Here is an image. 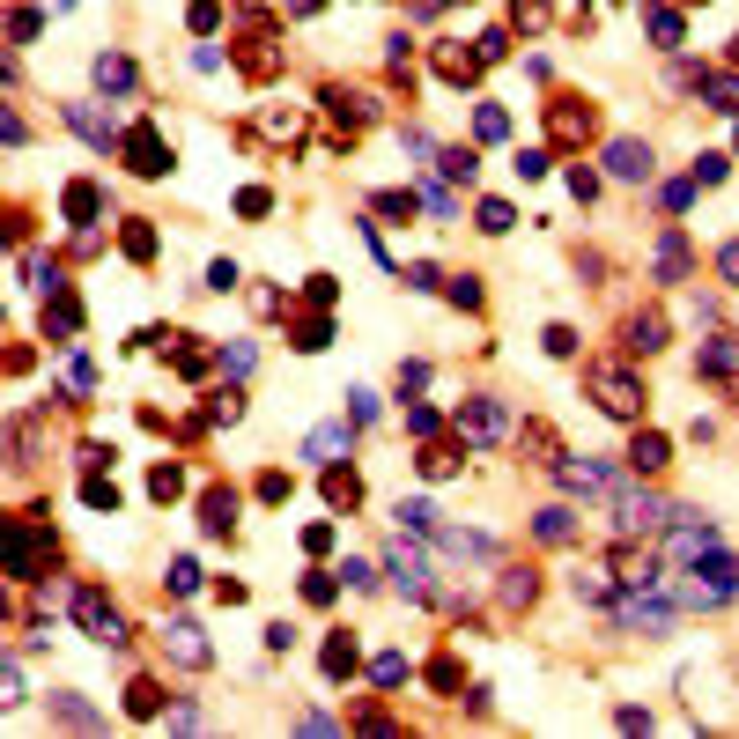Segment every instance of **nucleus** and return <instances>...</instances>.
<instances>
[{"instance_id":"1","label":"nucleus","mask_w":739,"mask_h":739,"mask_svg":"<svg viewBox=\"0 0 739 739\" xmlns=\"http://www.w3.org/2000/svg\"><path fill=\"white\" fill-rule=\"evenodd\" d=\"M680 599H688V606H703V614H717L725 599H739V562H725V555H703Z\"/></svg>"},{"instance_id":"2","label":"nucleus","mask_w":739,"mask_h":739,"mask_svg":"<svg viewBox=\"0 0 739 739\" xmlns=\"http://www.w3.org/2000/svg\"><path fill=\"white\" fill-rule=\"evenodd\" d=\"M592 392H599V407L614 414V422H636V414H643V385H636L629 370H614V363L592 370Z\"/></svg>"},{"instance_id":"3","label":"nucleus","mask_w":739,"mask_h":739,"mask_svg":"<svg viewBox=\"0 0 739 739\" xmlns=\"http://www.w3.org/2000/svg\"><path fill=\"white\" fill-rule=\"evenodd\" d=\"M658 525H673V510L658 496H621L614 503V533L621 540H643V533H658Z\"/></svg>"},{"instance_id":"4","label":"nucleus","mask_w":739,"mask_h":739,"mask_svg":"<svg viewBox=\"0 0 739 739\" xmlns=\"http://www.w3.org/2000/svg\"><path fill=\"white\" fill-rule=\"evenodd\" d=\"M666 547H673L680 562H703V555H717V525H710V518H688V510H673V540H666Z\"/></svg>"},{"instance_id":"5","label":"nucleus","mask_w":739,"mask_h":739,"mask_svg":"<svg viewBox=\"0 0 739 739\" xmlns=\"http://www.w3.org/2000/svg\"><path fill=\"white\" fill-rule=\"evenodd\" d=\"M503 429H510V414H503L496 400H466V407H459V437H466V444H496Z\"/></svg>"},{"instance_id":"6","label":"nucleus","mask_w":739,"mask_h":739,"mask_svg":"<svg viewBox=\"0 0 739 739\" xmlns=\"http://www.w3.org/2000/svg\"><path fill=\"white\" fill-rule=\"evenodd\" d=\"M555 473H562L570 496H606V488H614V466H606V459H562Z\"/></svg>"},{"instance_id":"7","label":"nucleus","mask_w":739,"mask_h":739,"mask_svg":"<svg viewBox=\"0 0 739 739\" xmlns=\"http://www.w3.org/2000/svg\"><path fill=\"white\" fill-rule=\"evenodd\" d=\"M385 570H392V584H400L407 599H429V562L414 555L407 540H400V547H392V555H385Z\"/></svg>"},{"instance_id":"8","label":"nucleus","mask_w":739,"mask_h":739,"mask_svg":"<svg viewBox=\"0 0 739 739\" xmlns=\"http://www.w3.org/2000/svg\"><path fill=\"white\" fill-rule=\"evenodd\" d=\"M74 621H82L97 643H126V629H119V614L104 606V592H82V599H74Z\"/></svg>"},{"instance_id":"9","label":"nucleus","mask_w":739,"mask_h":739,"mask_svg":"<svg viewBox=\"0 0 739 739\" xmlns=\"http://www.w3.org/2000/svg\"><path fill=\"white\" fill-rule=\"evenodd\" d=\"M303 459H311V466H340V459H348V422L311 429V437H303Z\"/></svg>"},{"instance_id":"10","label":"nucleus","mask_w":739,"mask_h":739,"mask_svg":"<svg viewBox=\"0 0 739 739\" xmlns=\"http://www.w3.org/2000/svg\"><path fill=\"white\" fill-rule=\"evenodd\" d=\"M621 621L643 629V636H666V629H673V606H666V599H621Z\"/></svg>"},{"instance_id":"11","label":"nucleus","mask_w":739,"mask_h":739,"mask_svg":"<svg viewBox=\"0 0 739 739\" xmlns=\"http://www.w3.org/2000/svg\"><path fill=\"white\" fill-rule=\"evenodd\" d=\"M163 651L170 658H178V666H207V643H200V629H193V621H170V629H163Z\"/></svg>"},{"instance_id":"12","label":"nucleus","mask_w":739,"mask_h":739,"mask_svg":"<svg viewBox=\"0 0 739 739\" xmlns=\"http://www.w3.org/2000/svg\"><path fill=\"white\" fill-rule=\"evenodd\" d=\"M606 163H614V178H651V148H643V141H614Z\"/></svg>"},{"instance_id":"13","label":"nucleus","mask_w":739,"mask_h":739,"mask_svg":"<svg viewBox=\"0 0 739 739\" xmlns=\"http://www.w3.org/2000/svg\"><path fill=\"white\" fill-rule=\"evenodd\" d=\"M126 163H134L141 178H156V170H163V141H156V126H141V134L126 141Z\"/></svg>"},{"instance_id":"14","label":"nucleus","mask_w":739,"mask_h":739,"mask_svg":"<svg viewBox=\"0 0 739 739\" xmlns=\"http://www.w3.org/2000/svg\"><path fill=\"white\" fill-rule=\"evenodd\" d=\"M629 348H636V355L666 348V318H629Z\"/></svg>"},{"instance_id":"15","label":"nucleus","mask_w":739,"mask_h":739,"mask_svg":"<svg viewBox=\"0 0 739 739\" xmlns=\"http://www.w3.org/2000/svg\"><path fill=\"white\" fill-rule=\"evenodd\" d=\"M577 599H614V570H606V562L577 570Z\"/></svg>"},{"instance_id":"16","label":"nucleus","mask_w":739,"mask_h":739,"mask_svg":"<svg viewBox=\"0 0 739 739\" xmlns=\"http://www.w3.org/2000/svg\"><path fill=\"white\" fill-rule=\"evenodd\" d=\"M629 466L636 473H658V466H666V437H636L629 444Z\"/></svg>"},{"instance_id":"17","label":"nucleus","mask_w":739,"mask_h":739,"mask_svg":"<svg viewBox=\"0 0 739 739\" xmlns=\"http://www.w3.org/2000/svg\"><path fill=\"white\" fill-rule=\"evenodd\" d=\"M67 119H74V134H89L97 148H111V126H104V119H97L89 104H67Z\"/></svg>"},{"instance_id":"18","label":"nucleus","mask_w":739,"mask_h":739,"mask_svg":"<svg viewBox=\"0 0 739 739\" xmlns=\"http://www.w3.org/2000/svg\"><path fill=\"white\" fill-rule=\"evenodd\" d=\"M97 82H104V89H134V60H119V52H104V60H97Z\"/></svg>"},{"instance_id":"19","label":"nucleus","mask_w":739,"mask_h":739,"mask_svg":"<svg viewBox=\"0 0 739 739\" xmlns=\"http://www.w3.org/2000/svg\"><path fill=\"white\" fill-rule=\"evenodd\" d=\"M52 717H60V725H82V732H97V710H89V703H74V695H60V703H52Z\"/></svg>"},{"instance_id":"20","label":"nucleus","mask_w":739,"mask_h":739,"mask_svg":"<svg viewBox=\"0 0 739 739\" xmlns=\"http://www.w3.org/2000/svg\"><path fill=\"white\" fill-rule=\"evenodd\" d=\"M230 518H237V496L215 488V496H207V533H230Z\"/></svg>"},{"instance_id":"21","label":"nucleus","mask_w":739,"mask_h":739,"mask_svg":"<svg viewBox=\"0 0 739 739\" xmlns=\"http://www.w3.org/2000/svg\"><path fill=\"white\" fill-rule=\"evenodd\" d=\"M570 533H577V518H570L562 503H555V510H540V540H570Z\"/></svg>"},{"instance_id":"22","label":"nucleus","mask_w":739,"mask_h":739,"mask_svg":"<svg viewBox=\"0 0 739 739\" xmlns=\"http://www.w3.org/2000/svg\"><path fill=\"white\" fill-rule=\"evenodd\" d=\"M45 333H74V296H52L45 303Z\"/></svg>"},{"instance_id":"23","label":"nucleus","mask_w":739,"mask_h":739,"mask_svg":"<svg viewBox=\"0 0 739 739\" xmlns=\"http://www.w3.org/2000/svg\"><path fill=\"white\" fill-rule=\"evenodd\" d=\"M326 673H333V680H340V673H355V643H348V636H333V643H326Z\"/></svg>"},{"instance_id":"24","label":"nucleus","mask_w":739,"mask_h":739,"mask_svg":"<svg viewBox=\"0 0 739 739\" xmlns=\"http://www.w3.org/2000/svg\"><path fill=\"white\" fill-rule=\"evenodd\" d=\"M680 267H688V244H680V237H666V244H658V274H680Z\"/></svg>"},{"instance_id":"25","label":"nucleus","mask_w":739,"mask_h":739,"mask_svg":"<svg viewBox=\"0 0 739 739\" xmlns=\"http://www.w3.org/2000/svg\"><path fill=\"white\" fill-rule=\"evenodd\" d=\"M703 89H710L717 111H739V82H732V74H717V82H703Z\"/></svg>"},{"instance_id":"26","label":"nucleus","mask_w":739,"mask_h":739,"mask_svg":"<svg viewBox=\"0 0 739 739\" xmlns=\"http://www.w3.org/2000/svg\"><path fill=\"white\" fill-rule=\"evenodd\" d=\"M400 518H407V533H437V510L429 503H400Z\"/></svg>"},{"instance_id":"27","label":"nucleus","mask_w":739,"mask_h":739,"mask_svg":"<svg viewBox=\"0 0 739 739\" xmlns=\"http://www.w3.org/2000/svg\"><path fill=\"white\" fill-rule=\"evenodd\" d=\"M170 592H200V562H185V555L170 562Z\"/></svg>"},{"instance_id":"28","label":"nucleus","mask_w":739,"mask_h":739,"mask_svg":"<svg viewBox=\"0 0 739 739\" xmlns=\"http://www.w3.org/2000/svg\"><path fill=\"white\" fill-rule=\"evenodd\" d=\"M400 680H407V658L385 651V658H377V688H400Z\"/></svg>"},{"instance_id":"29","label":"nucleus","mask_w":739,"mask_h":739,"mask_svg":"<svg viewBox=\"0 0 739 739\" xmlns=\"http://www.w3.org/2000/svg\"><path fill=\"white\" fill-rule=\"evenodd\" d=\"M363 488H355V473H326V503H355Z\"/></svg>"},{"instance_id":"30","label":"nucleus","mask_w":739,"mask_h":739,"mask_svg":"<svg viewBox=\"0 0 739 739\" xmlns=\"http://www.w3.org/2000/svg\"><path fill=\"white\" fill-rule=\"evenodd\" d=\"M148 488H156V503H170V496L185 488V473H178V466H156V481H148Z\"/></svg>"},{"instance_id":"31","label":"nucleus","mask_w":739,"mask_h":739,"mask_svg":"<svg viewBox=\"0 0 739 739\" xmlns=\"http://www.w3.org/2000/svg\"><path fill=\"white\" fill-rule=\"evenodd\" d=\"M82 503H89V510H119V488H111V481H89Z\"/></svg>"},{"instance_id":"32","label":"nucleus","mask_w":739,"mask_h":739,"mask_svg":"<svg viewBox=\"0 0 739 739\" xmlns=\"http://www.w3.org/2000/svg\"><path fill=\"white\" fill-rule=\"evenodd\" d=\"M651 37H658V45H673V37H680V15H673V8H651Z\"/></svg>"},{"instance_id":"33","label":"nucleus","mask_w":739,"mask_h":739,"mask_svg":"<svg viewBox=\"0 0 739 739\" xmlns=\"http://www.w3.org/2000/svg\"><path fill=\"white\" fill-rule=\"evenodd\" d=\"M296 348H303V355H318V348H326V318H311V326H296Z\"/></svg>"},{"instance_id":"34","label":"nucleus","mask_w":739,"mask_h":739,"mask_svg":"<svg viewBox=\"0 0 739 739\" xmlns=\"http://www.w3.org/2000/svg\"><path fill=\"white\" fill-rule=\"evenodd\" d=\"M481 230H488V237H503V230H510V207H503V200H488V207H481Z\"/></svg>"},{"instance_id":"35","label":"nucleus","mask_w":739,"mask_h":739,"mask_svg":"<svg viewBox=\"0 0 739 739\" xmlns=\"http://www.w3.org/2000/svg\"><path fill=\"white\" fill-rule=\"evenodd\" d=\"M422 473H429V481H444V473H459V459H451V451H422Z\"/></svg>"},{"instance_id":"36","label":"nucleus","mask_w":739,"mask_h":739,"mask_svg":"<svg viewBox=\"0 0 739 739\" xmlns=\"http://www.w3.org/2000/svg\"><path fill=\"white\" fill-rule=\"evenodd\" d=\"M547 355H577V333L570 326H547Z\"/></svg>"},{"instance_id":"37","label":"nucleus","mask_w":739,"mask_h":739,"mask_svg":"<svg viewBox=\"0 0 739 739\" xmlns=\"http://www.w3.org/2000/svg\"><path fill=\"white\" fill-rule=\"evenodd\" d=\"M725 178V156H695V185H717Z\"/></svg>"},{"instance_id":"38","label":"nucleus","mask_w":739,"mask_h":739,"mask_svg":"<svg viewBox=\"0 0 739 739\" xmlns=\"http://www.w3.org/2000/svg\"><path fill=\"white\" fill-rule=\"evenodd\" d=\"M222 370L244 377V370H252V348H244V340H237V348H222Z\"/></svg>"},{"instance_id":"39","label":"nucleus","mask_w":739,"mask_h":739,"mask_svg":"<svg viewBox=\"0 0 739 739\" xmlns=\"http://www.w3.org/2000/svg\"><path fill=\"white\" fill-rule=\"evenodd\" d=\"M126 710H134V717H156V688H148V680H141V688L126 695Z\"/></svg>"},{"instance_id":"40","label":"nucleus","mask_w":739,"mask_h":739,"mask_svg":"<svg viewBox=\"0 0 739 739\" xmlns=\"http://www.w3.org/2000/svg\"><path fill=\"white\" fill-rule=\"evenodd\" d=\"M703 370H710V377H725V370H732V348H725V340H717V348H703Z\"/></svg>"},{"instance_id":"41","label":"nucleus","mask_w":739,"mask_h":739,"mask_svg":"<svg viewBox=\"0 0 739 739\" xmlns=\"http://www.w3.org/2000/svg\"><path fill=\"white\" fill-rule=\"evenodd\" d=\"M717 267H725V281H739V244H725V252H717Z\"/></svg>"},{"instance_id":"42","label":"nucleus","mask_w":739,"mask_h":739,"mask_svg":"<svg viewBox=\"0 0 739 739\" xmlns=\"http://www.w3.org/2000/svg\"><path fill=\"white\" fill-rule=\"evenodd\" d=\"M311 8H326V0H296V15H311Z\"/></svg>"}]
</instances>
